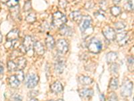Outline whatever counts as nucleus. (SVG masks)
I'll list each match as a JSON object with an SVG mask.
<instances>
[{
    "instance_id": "obj_1",
    "label": "nucleus",
    "mask_w": 134,
    "mask_h": 101,
    "mask_svg": "<svg viewBox=\"0 0 134 101\" xmlns=\"http://www.w3.org/2000/svg\"><path fill=\"white\" fill-rule=\"evenodd\" d=\"M67 20L65 16L60 12H56L52 15V24L54 27L60 28L66 22Z\"/></svg>"
},
{
    "instance_id": "obj_2",
    "label": "nucleus",
    "mask_w": 134,
    "mask_h": 101,
    "mask_svg": "<svg viewBox=\"0 0 134 101\" xmlns=\"http://www.w3.org/2000/svg\"><path fill=\"white\" fill-rule=\"evenodd\" d=\"M88 49L91 53L94 54L99 53L102 49L101 42L95 38H93L92 40H91L90 43H88Z\"/></svg>"
},
{
    "instance_id": "obj_3",
    "label": "nucleus",
    "mask_w": 134,
    "mask_h": 101,
    "mask_svg": "<svg viewBox=\"0 0 134 101\" xmlns=\"http://www.w3.org/2000/svg\"><path fill=\"white\" fill-rule=\"evenodd\" d=\"M38 81H39V77L35 74H27L25 79V84L26 86L28 88H33L37 86Z\"/></svg>"
},
{
    "instance_id": "obj_4",
    "label": "nucleus",
    "mask_w": 134,
    "mask_h": 101,
    "mask_svg": "<svg viewBox=\"0 0 134 101\" xmlns=\"http://www.w3.org/2000/svg\"><path fill=\"white\" fill-rule=\"evenodd\" d=\"M133 90L132 82L127 80L123 84L121 88V94L124 97H129L131 95Z\"/></svg>"
},
{
    "instance_id": "obj_5",
    "label": "nucleus",
    "mask_w": 134,
    "mask_h": 101,
    "mask_svg": "<svg viewBox=\"0 0 134 101\" xmlns=\"http://www.w3.org/2000/svg\"><path fill=\"white\" fill-rule=\"evenodd\" d=\"M57 49L59 53L61 54H65L69 50V43L64 39H59L55 44Z\"/></svg>"
},
{
    "instance_id": "obj_6",
    "label": "nucleus",
    "mask_w": 134,
    "mask_h": 101,
    "mask_svg": "<svg viewBox=\"0 0 134 101\" xmlns=\"http://www.w3.org/2000/svg\"><path fill=\"white\" fill-rule=\"evenodd\" d=\"M91 21V18L89 16H85L82 17L79 24L81 31L82 32H85V31H87V28L90 26Z\"/></svg>"
},
{
    "instance_id": "obj_7",
    "label": "nucleus",
    "mask_w": 134,
    "mask_h": 101,
    "mask_svg": "<svg viewBox=\"0 0 134 101\" xmlns=\"http://www.w3.org/2000/svg\"><path fill=\"white\" fill-rule=\"evenodd\" d=\"M65 68V61L61 57H58L54 63L55 72L58 74H62Z\"/></svg>"
},
{
    "instance_id": "obj_8",
    "label": "nucleus",
    "mask_w": 134,
    "mask_h": 101,
    "mask_svg": "<svg viewBox=\"0 0 134 101\" xmlns=\"http://www.w3.org/2000/svg\"><path fill=\"white\" fill-rule=\"evenodd\" d=\"M34 43V42L33 41V38L31 37H30V36H26L24 38V39L22 46L21 47L24 49L25 52L26 53L30 50L33 48Z\"/></svg>"
},
{
    "instance_id": "obj_9",
    "label": "nucleus",
    "mask_w": 134,
    "mask_h": 101,
    "mask_svg": "<svg viewBox=\"0 0 134 101\" xmlns=\"http://www.w3.org/2000/svg\"><path fill=\"white\" fill-rule=\"evenodd\" d=\"M103 34L104 37L107 38L108 41H113L115 39V31L112 28L107 27L104 28L103 31Z\"/></svg>"
},
{
    "instance_id": "obj_10",
    "label": "nucleus",
    "mask_w": 134,
    "mask_h": 101,
    "mask_svg": "<svg viewBox=\"0 0 134 101\" xmlns=\"http://www.w3.org/2000/svg\"><path fill=\"white\" fill-rule=\"evenodd\" d=\"M127 34V33L126 32H122L121 33L116 34L115 39L119 43V46H124L127 42L129 37H128Z\"/></svg>"
},
{
    "instance_id": "obj_11",
    "label": "nucleus",
    "mask_w": 134,
    "mask_h": 101,
    "mask_svg": "<svg viewBox=\"0 0 134 101\" xmlns=\"http://www.w3.org/2000/svg\"><path fill=\"white\" fill-rule=\"evenodd\" d=\"M19 34H20V31L17 28L11 31L7 34V41L9 42L16 41L19 38Z\"/></svg>"
},
{
    "instance_id": "obj_12",
    "label": "nucleus",
    "mask_w": 134,
    "mask_h": 101,
    "mask_svg": "<svg viewBox=\"0 0 134 101\" xmlns=\"http://www.w3.org/2000/svg\"><path fill=\"white\" fill-rule=\"evenodd\" d=\"M34 50L38 55H42L44 53V47L42 43L37 41L34 43Z\"/></svg>"
},
{
    "instance_id": "obj_13",
    "label": "nucleus",
    "mask_w": 134,
    "mask_h": 101,
    "mask_svg": "<svg viewBox=\"0 0 134 101\" xmlns=\"http://www.w3.org/2000/svg\"><path fill=\"white\" fill-rule=\"evenodd\" d=\"M79 93L82 98H90L93 96L94 92L92 89L82 88L79 90Z\"/></svg>"
},
{
    "instance_id": "obj_14",
    "label": "nucleus",
    "mask_w": 134,
    "mask_h": 101,
    "mask_svg": "<svg viewBox=\"0 0 134 101\" xmlns=\"http://www.w3.org/2000/svg\"><path fill=\"white\" fill-rule=\"evenodd\" d=\"M17 66V69L18 70H22L26 67L27 64V61L26 59L23 57H19L17 59V62L15 63Z\"/></svg>"
},
{
    "instance_id": "obj_15",
    "label": "nucleus",
    "mask_w": 134,
    "mask_h": 101,
    "mask_svg": "<svg viewBox=\"0 0 134 101\" xmlns=\"http://www.w3.org/2000/svg\"><path fill=\"white\" fill-rule=\"evenodd\" d=\"M50 89L54 93H59L62 92L63 90V86L60 82H56L50 86Z\"/></svg>"
},
{
    "instance_id": "obj_16",
    "label": "nucleus",
    "mask_w": 134,
    "mask_h": 101,
    "mask_svg": "<svg viewBox=\"0 0 134 101\" xmlns=\"http://www.w3.org/2000/svg\"><path fill=\"white\" fill-rule=\"evenodd\" d=\"M45 43H46V45L47 48L50 50L53 49L54 47H55V41L52 36L48 35L47 37L46 38V40H45Z\"/></svg>"
},
{
    "instance_id": "obj_17",
    "label": "nucleus",
    "mask_w": 134,
    "mask_h": 101,
    "mask_svg": "<svg viewBox=\"0 0 134 101\" xmlns=\"http://www.w3.org/2000/svg\"><path fill=\"white\" fill-rule=\"evenodd\" d=\"M79 82L82 85H88L93 83V80L90 77L85 76V75H81L79 78Z\"/></svg>"
},
{
    "instance_id": "obj_18",
    "label": "nucleus",
    "mask_w": 134,
    "mask_h": 101,
    "mask_svg": "<svg viewBox=\"0 0 134 101\" xmlns=\"http://www.w3.org/2000/svg\"><path fill=\"white\" fill-rule=\"evenodd\" d=\"M70 18L73 21L79 22L81 21V18H82V15H81V12H79V11H74V12H72L70 13Z\"/></svg>"
},
{
    "instance_id": "obj_19",
    "label": "nucleus",
    "mask_w": 134,
    "mask_h": 101,
    "mask_svg": "<svg viewBox=\"0 0 134 101\" xmlns=\"http://www.w3.org/2000/svg\"><path fill=\"white\" fill-rule=\"evenodd\" d=\"M9 85L12 88H18L20 84V82L18 80V78H16L15 75H12L10 78H9Z\"/></svg>"
},
{
    "instance_id": "obj_20",
    "label": "nucleus",
    "mask_w": 134,
    "mask_h": 101,
    "mask_svg": "<svg viewBox=\"0 0 134 101\" xmlns=\"http://www.w3.org/2000/svg\"><path fill=\"white\" fill-rule=\"evenodd\" d=\"M117 57H118V56H117V53L110 52L107 55L106 59H107V61L108 63H113L116 61Z\"/></svg>"
},
{
    "instance_id": "obj_21",
    "label": "nucleus",
    "mask_w": 134,
    "mask_h": 101,
    "mask_svg": "<svg viewBox=\"0 0 134 101\" xmlns=\"http://www.w3.org/2000/svg\"><path fill=\"white\" fill-rule=\"evenodd\" d=\"M60 32L61 35L70 36L72 34V30L70 27L64 25L60 28Z\"/></svg>"
},
{
    "instance_id": "obj_22",
    "label": "nucleus",
    "mask_w": 134,
    "mask_h": 101,
    "mask_svg": "<svg viewBox=\"0 0 134 101\" xmlns=\"http://www.w3.org/2000/svg\"><path fill=\"white\" fill-rule=\"evenodd\" d=\"M109 88L113 90L117 89V88H118V79L117 78H113L111 79V81H110Z\"/></svg>"
},
{
    "instance_id": "obj_23",
    "label": "nucleus",
    "mask_w": 134,
    "mask_h": 101,
    "mask_svg": "<svg viewBox=\"0 0 134 101\" xmlns=\"http://www.w3.org/2000/svg\"><path fill=\"white\" fill-rule=\"evenodd\" d=\"M121 8L119 7L113 6L112 8H111V13L114 16H119L121 14Z\"/></svg>"
},
{
    "instance_id": "obj_24",
    "label": "nucleus",
    "mask_w": 134,
    "mask_h": 101,
    "mask_svg": "<svg viewBox=\"0 0 134 101\" xmlns=\"http://www.w3.org/2000/svg\"><path fill=\"white\" fill-rule=\"evenodd\" d=\"M125 9L130 11H133V0H127V2L124 5Z\"/></svg>"
},
{
    "instance_id": "obj_25",
    "label": "nucleus",
    "mask_w": 134,
    "mask_h": 101,
    "mask_svg": "<svg viewBox=\"0 0 134 101\" xmlns=\"http://www.w3.org/2000/svg\"><path fill=\"white\" fill-rule=\"evenodd\" d=\"M126 26V25L125 24L124 22H117L116 23H115V29L117 30V31H123Z\"/></svg>"
},
{
    "instance_id": "obj_26",
    "label": "nucleus",
    "mask_w": 134,
    "mask_h": 101,
    "mask_svg": "<svg viewBox=\"0 0 134 101\" xmlns=\"http://www.w3.org/2000/svg\"><path fill=\"white\" fill-rule=\"evenodd\" d=\"M7 65H8V69L9 72H13V71H15L17 69L16 64L13 61H8Z\"/></svg>"
},
{
    "instance_id": "obj_27",
    "label": "nucleus",
    "mask_w": 134,
    "mask_h": 101,
    "mask_svg": "<svg viewBox=\"0 0 134 101\" xmlns=\"http://www.w3.org/2000/svg\"><path fill=\"white\" fill-rule=\"evenodd\" d=\"M26 21H27V22H28V23L30 24L34 23V22L36 20V17L35 14H34V13H31V14H30L29 15L26 17Z\"/></svg>"
},
{
    "instance_id": "obj_28",
    "label": "nucleus",
    "mask_w": 134,
    "mask_h": 101,
    "mask_svg": "<svg viewBox=\"0 0 134 101\" xmlns=\"http://www.w3.org/2000/svg\"><path fill=\"white\" fill-rule=\"evenodd\" d=\"M19 3V0H9L8 2H7V6H8L9 8H14V7L17 6H18Z\"/></svg>"
},
{
    "instance_id": "obj_29",
    "label": "nucleus",
    "mask_w": 134,
    "mask_h": 101,
    "mask_svg": "<svg viewBox=\"0 0 134 101\" xmlns=\"http://www.w3.org/2000/svg\"><path fill=\"white\" fill-rule=\"evenodd\" d=\"M15 76L20 82L24 81V72H22V70H18V73L15 74Z\"/></svg>"
},
{
    "instance_id": "obj_30",
    "label": "nucleus",
    "mask_w": 134,
    "mask_h": 101,
    "mask_svg": "<svg viewBox=\"0 0 134 101\" xmlns=\"http://www.w3.org/2000/svg\"><path fill=\"white\" fill-rule=\"evenodd\" d=\"M109 101H118V98L115 93L111 92L109 95Z\"/></svg>"
},
{
    "instance_id": "obj_31",
    "label": "nucleus",
    "mask_w": 134,
    "mask_h": 101,
    "mask_svg": "<svg viewBox=\"0 0 134 101\" xmlns=\"http://www.w3.org/2000/svg\"><path fill=\"white\" fill-rule=\"evenodd\" d=\"M24 9L26 12L29 11L30 9H31V3L30 2H27L25 3L24 6Z\"/></svg>"
},
{
    "instance_id": "obj_32",
    "label": "nucleus",
    "mask_w": 134,
    "mask_h": 101,
    "mask_svg": "<svg viewBox=\"0 0 134 101\" xmlns=\"http://www.w3.org/2000/svg\"><path fill=\"white\" fill-rule=\"evenodd\" d=\"M111 69L113 73H117V72H118V65H117V64L113 63V64L112 65V66H111Z\"/></svg>"
},
{
    "instance_id": "obj_33",
    "label": "nucleus",
    "mask_w": 134,
    "mask_h": 101,
    "mask_svg": "<svg viewBox=\"0 0 134 101\" xmlns=\"http://www.w3.org/2000/svg\"><path fill=\"white\" fill-rule=\"evenodd\" d=\"M14 101H22V97L19 94H14L13 96Z\"/></svg>"
},
{
    "instance_id": "obj_34",
    "label": "nucleus",
    "mask_w": 134,
    "mask_h": 101,
    "mask_svg": "<svg viewBox=\"0 0 134 101\" xmlns=\"http://www.w3.org/2000/svg\"><path fill=\"white\" fill-rule=\"evenodd\" d=\"M128 63H129V67H133V57H130L128 59Z\"/></svg>"
},
{
    "instance_id": "obj_35",
    "label": "nucleus",
    "mask_w": 134,
    "mask_h": 101,
    "mask_svg": "<svg viewBox=\"0 0 134 101\" xmlns=\"http://www.w3.org/2000/svg\"><path fill=\"white\" fill-rule=\"evenodd\" d=\"M3 73V66L0 65V74H2Z\"/></svg>"
},
{
    "instance_id": "obj_36",
    "label": "nucleus",
    "mask_w": 134,
    "mask_h": 101,
    "mask_svg": "<svg viewBox=\"0 0 134 101\" xmlns=\"http://www.w3.org/2000/svg\"><path fill=\"white\" fill-rule=\"evenodd\" d=\"M120 2H121V0H113V3H114V4H115V5L118 4V3H119Z\"/></svg>"
},
{
    "instance_id": "obj_37",
    "label": "nucleus",
    "mask_w": 134,
    "mask_h": 101,
    "mask_svg": "<svg viewBox=\"0 0 134 101\" xmlns=\"http://www.w3.org/2000/svg\"><path fill=\"white\" fill-rule=\"evenodd\" d=\"M100 101H105V97L103 94L100 95Z\"/></svg>"
},
{
    "instance_id": "obj_38",
    "label": "nucleus",
    "mask_w": 134,
    "mask_h": 101,
    "mask_svg": "<svg viewBox=\"0 0 134 101\" xmlns=\"http://www.w3.org/2000/svg\"><path fill=\"white\" fill-rule=\"evenodd\" d=\"M9 0H0V2L2 3H7Z\"/></svg>"
},
{
    "instance_id": "obj_39",
    "label": "nucleus",
    "mask_w": 134,
    "mask_h": 101,
    "mask_svg": "<svg viewBox=\"0 0 134 101\" xmlns=\"http://www.w3.org/2000/svg\"><path fill=\"white\" fill-rule=\"evenodd\" d=\"M30 101H38V100H37L36 98H32V99H31Z\"/></svg>"
},
{
    "instance_id": "obj_40",
    "label": "nucleus",
    "mask_w": 134,
    "mask_h": 101,
    "mask_svg": "<svg viewBox=\"0 0 134 101\" xmlns=\"http://www.w3.org/2000/svg\"><path fill=\"white\" fill-rule=\"evenodd\" d=\"M57 101H64L63 99H58Z\"/></svg>"
},
{
    "instance_id": "obj_41",
    "label": "nucleus",
    "mask_w": 134,
    "mask_h": 101,
    "mask_svg": "<svg viewBox=\"0 0 134 101\" xmlns=\"http://www.w3.org/2000/svg\"><path fill=\"white\" fill-rule=\"evenodd\" d=\"M49 101H54V100H49Z\"/></svg>"
},
{
    "instance_id": "obj_42",
    "label": "nucleus",
    "mask_w": 134,
    "mask_h": 101,
    "mask_svg": "<svg viewBox=\"0 0 134 101\" xmlns=\"http://www.w3.org/2000/svg\"><path fill=\"white\" fill-rule=\"evenodd\" d=\"M29 1H30V0H29Z\"/></svg>"
}]
</instances>
